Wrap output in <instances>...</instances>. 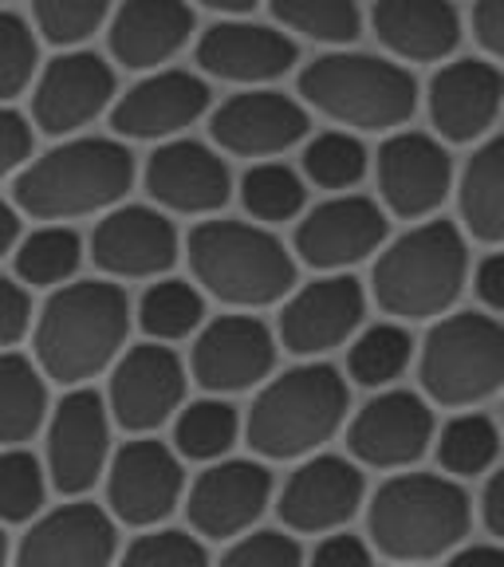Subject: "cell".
<instances>
[{
  "instance_id": "1",
  "label": "cell",
  "mask_w": 504,
  "mask_h": 567,
  "mask_svg": "<svg viewBox=\"0 0 504 567\" xmlns=\"http://www.w3.org/2000/svg\"><path fill=\"white\" fill-rule=\"evenodd\" d=\"M131 300L115 280H68L35 316L32 351L60 386H83L115 363L131 336Z\"/></svg>"
},
{
  "instance_id": "2",
  "label": "cell",
  "mask_w": 504,
  "mask_h": 567,
  "mask_svg": "<svg viewBox=\"0 0 504 567\" xmlns=\"http://www.w3.org/2000/svg\"><path fill=\"white\" fill-rule=\"evenodd\" d=\"M134 186V154L119 138H68L12 174L17 209L35 221H75L106 213Z\"/></svg>"
},
{
  "instance_id": "3",
  "label": "cell",
  "mask_w": 504,
  "mask_h": 567,
  "mask_svg": "<svg viewBox=\"0 0 504 567\" xmlns=\"http://www.w3.org/2000/svg\"><path fill=\"white\" fill-rule=\"evenodd\" d=\"M186 257L194 284L229 308H268L296 288V260L260 221L213 217L189 229Z\"/></svg>"
},
{
  "instance_id": "4",
  "label": "cell",
  "mask_w": 504,
  "mask_h": 567,
  "mask_svg": "<svg viewBox=\"0 0 504 567\" xmlns=\"http://www.w3.org/2000/svg\"><path fill=\"white\" fill-rule=\"evenodd\" d=\"M351 406L347 379L331 363H300L260 382V394L245 414L253 453L268 461H296L316 453L339 434Z\"/></svg>"
},
{
  "instance_id": "5",
  "label": "cell",
  "mask_w": 504,
  "mask_h": 567,
  "mask_svg": "<svg viewBox=\"0 0 504 567\" xmlns=\"http://www.w3.org/2000/svg\"><path fill=\"white\" fill-rule=\"evenodd\" d=\"M367 536L390 559H434L470 536V496L434 473H399L367 508Z\"/></svg>"
},
{
  "instance_id": "6",
  "label": "cell",
  "mask_w": 504,
  "mask_h": 567,
  "mask_svg": "<svg viewBox=\"0 0 504 567\" xmlns=\"http://www.w3.org/2000/svg\"><path fill=\"white\" fill-rule=\"evenodd\" d=\"M470 252L457 225L425 221L390 240L374 260L371 292L394 319H434L453 308L465 288Z\"/></svg>"
},
{
  "instance_id": "7",
  "label": "cell",
  "mask_w": 504,
  "mask_h": 567,
  "mask_svg": "<svg viewBox=\"0 0 504 567\" xmlns=\"http://www.w3.org/2000/svg\"><path fill=\"white\" fill-rule=\"evenodd\" d=\"M300 95L351 131H394L418 106V83L402 63L371 52H328L300 71Z\"/></svg>"
},
{
  "instance_id": "8",
  "label": "cell",
  "mask_w": 504,
  "mask_h": 567,
  "mask_svg": "<svg viewBox=\"0 0 504 567\" xmlns=\"http://www.w3.org/2000/svg\"><path fill=\"white\" fill-rule=\"evenodd\" d=\"M422 386L442 406H473L504 386V328L481 311L445 316L422 347Z\"/></svg>"
},
{
  "instance_id": "9",
  "label": "cell",
  "mask_w": 504,
  "mask_h": 567,
  "mask_svg": "<svg viewBox=\"0 0 504 567\" xmlns=\"http://www.w3.org/2000/svg\"><path fill=\"white\" fill-rule=\"evenodd\" d=\"M106 505L119 524L151 528L174 516L186 501V470L182 453L158 437L138 434L106 461Z\"/></svg>"
},
{
  "instance_id": "10",
  "label": "cell",
  "mask_w": 504,
  "mask_h": 567,
  "mask_svg": "<svg viewBox=\"0 0 504 567\" xmlns=\"http://www.w3.org/2000/svg\"><path fill=\"white\" fill-rule=\"evenodd\" d=\"M186 363L169 343L146 339L131 347L111 363V390H106V406L115 425L131 434H151L158 425L182 410L186 402Z\"/></svg>"
},
{
  "instance_id": "11",
  "label": "cell",
  "mask_w": 504,
  "mask_h": 567,
  "mask_svg": "<svg viewBox=\"0 0 504 567\" xmlns=\"http://www.w3.org/2000/svg\"><path fill=\"white\" fill-rule=\"evenodd\" d=\"M276 351L280 339L265 319L237 311L197 328L189 347V374L205 394H245L272 374Z\"/></svg>"
},
{
  "instance_id": "12",
  "label": "cell",
  "mask_w": 504,
  "mask_h": 567,
  "mask_svg": "<svg viewBox=\"0 0 504 567\" xmlns=\"http://www.w3.org/2000/svg\"><path fill=\"white\" fill-rule=\"evenodd\" d=\"M111 406L99 390L75 386L48 414V457L44 470L52 488L63 496H83L95 488L111 461Z\"/></svg>"
},
{
  "instance_id": "13",
  "label": "cell",
  "mask_w": 504,
  "mask_h": 567,
  "mask_svg": "<svg viewBox=\"0 0 504 567\" xmlns=\"http://www.w3.org/2000/svg\"><path fill=\"white\" fill-rule=\"evenodd\" d=\"M119 95L115 68L88 48L55 55L32 87V123L52 138H68L111 111Z\"/></svg>"
},
{
  "instance_id": "14",
  "label": "cell",
  "mask_w": 504,
  "mask_h": 567,
  "mask_svg": "<svg viewBox=\"0 0 504 567\" xmlns=\"http://www.w3.org/2000/svg\"><path fill=\"white\" fill-rule=\"evenodd\" d=\"M272 488L276 481L265 461L217 457L209 461V470L197 473L182 505H186L189 528L202 540H237L240 532H248L265 516Z\"/></svg>"
},
{
  "instance_id": "15",
  "label": "cell",
  "mask_w": 504,
  "mask_h": 567,
  "mask_svg": "<svg viewBox=\"0 0 504 567\" xmlns=\"http://www.w3.org/2000/svg\"><path fill=\"white\" fill-rule=\"evenodd\" d=\"M88 257L111 280H154L182 257V237L158 205H111L88 240Z\"/></svg>"
},
{
  "instance_id": "16",
  "label": "cell",
  "mask_w": 504,
  "mask_h": 567,
  "mask_svg": "<svg viewBox=\"0 0 504 567\" xmlns=\"http://www.w3.org/2000/svg\"><path fill=\"white\" fill-rule=\"evenodd\" d=\"M363 284L347 272H328L284 296L276 339H280L284 351L300 354V359H316V354L343 347L354 331L363 328Z\"/></svg>"
},
{
  "instance_id": "17",
  "label": "cell",
  "mask_w": 504,
  "mask_h": 567,
  "mask_svg": "<svg viewBox=\"0 0 504 567\" xmlns=\"http://www.w3.org/2000/svg\"><path fill=\"white\" fill-rule=\"evenodd\" d=\"M387 245V209L363 194H339L296 225V257L319 272H343Z\"/></svg>"
},
{
  "instance_id": "18",
  "label": "cell",
  "mask_w": 504,
  "mask_h": 567,
  "mask_svg": "<svg viewBox=\"0 0 504 567\" xmlns=\"http://www.w3.org/2000/svg\"><path fill=\"white\" fill-rule=\"evenodd\" d=\"M213 91L202 75L182 68H154L146 80H138L131 91L115 95L111 103V131L119 138L134 142H162L194 126L209 111Z\"/></svg>"
},
{
  "instance_id": "19",
  "label": "cell",
  "mask_w": 504,
  "mask_h": 567,
  "mask_svg": "<svg viewBox=\"0 0 504 567\" xmlns=\"http://www.w3.org/2000/svg\"><path fill=\"white\" fill-rule=\"evenodd\" d=\"M146 194L158 209L209 217L233 197V174L222 154L194 138H166L142 169Z\"/></svg>"
},
{
  "instance_id": "20",
  "label": "cell",
  "mask_w": 504,
  "mask_h": 567,
  "mask_svg": "<svg viewBox=\"0 0 504 567\" xmlns=\"http://www.w3.org/2000/svg\"><path fill=\"white\" fill-rule=\"evenodd\" d=\"M308 106L284 91H272L268 83L237 91L209 115L213 142L240 158H272L292 151L296 142L308 138Z\"/></svg>"
},
{
  "instance_id": "21",
  "label": "cell",
  "mask_w": 504,
  "mask_h": 567,
  "mask_svg": "<svg viewBox=\"0 0 504 567\" xmlns=\"http://www.w3.org/2000/svg\"><path fill=\"white\" fill-rule=\"evenodd\" d=\"M363 493V473L354 461L336 457V453H316V457L300 461L296 473H288L280 496H276V513H280L284 528L323 536V532L343 528L359 513Z\"/></svg>"
},
{
  "instance_id": "22",
  "label": "cell",
  "mask_w": 504,
  "mask_h": 567,
  "mask_svg": "<svg viewBox=\"0 0 504 567\" xmlns=\"http://www.w3.org/2000/svg\"><path fill=\"white\" fill-rule=\"evenodd\" d=\"M119 556V520L111 508L91 501H68L52 513L32 516V528L17 551L24 567H106Z\"/></svg>"
},
{
  "instance_id": "23",
  "label": "cell",
  "mask_w": 504,
  "mask_h": 567,
  "mask_svg": "<svg viewBox=\"0 0 504 567\" xmlns=\"http://www.w3.org/2000/svg\"><path fill=\"white\" fill-rule=\"evenodd\" d=\"M197 68L209 80L237 83V87H265L296 68L300 48L288 32L272 24H253V20H217L205 28L197 40Z\"/></svg>"
},
{
  "instance_id": "24",
  "label": "cell",
  "mask_w": 504,
  "mask_h": 567,
  "mask_svg": "<svg viewBox=\"0 0 504 567\" xmlns=\"http://www.w3.org/2000/svg\"><path fill=\"white\" fill-rule=\"evenodd\" d=\"M434 442V410L410 390H387L347 425V450L371 470H407Z\"/></svg>"
},
{
  "instance_id": "25",
  "label": "cell",
  "mask_w": 504,
  "mask_h": 567,
  "mask_svg": "<svg viewBox=\"0 0 504 567\" xmlns=\"http://www.w3.org/2000/svg\"><path fill=\"white\" fill-rule=\"evenodd\" d=\"M453 162L430 134L402 131L379 151V194L394 217H425L450 197Z\"/></svg>"
},
{
  "instance_id": "26",
  "label": "cell",
  "mask_w": 504,
  "mask_h": 567,
  "mask_svg": "<svg viewBox=\"0 0 504 567\" xmlns=\"http://www.w3.org/2000/svg\"><path fill=\"white\" fill-rule=\"evenodd\" d=\"M189 0H123L106 28V44L119 68L154 71L194 40Z\"/></svg>"
},
{
  "instance_id": "27",
  "label": "cell",
  "mask_w": 504,
  "mask_h": 567,
  "mask_svg": "<svg viewBox=\"0 0 504 567\" xmlns=\"http://www.w3.org/2000/svg\"><path fill=\"white\" fill-rule=\"evenodd\" d=\"M425 99H430V123L445 142H473L501 115L504 75L485 60L445 63Z\"/></svg>"
},
{
  "instance_id": "28",
  "label": "cell",
  "mask_w": 504,
  "mask_h": 567,
  "mask_svg": "<svg viewBox=\"0 0 504 567\" xmlns=\"http://www.w3.org/2000/svg\"><path fill=\"white\" fill-rule=\"evenodd\" d=\"M371 24L387 52L414 63L445 60L461 40V17L450 0H374Z\"/></svg>"
},
{
  "instance_id": "29",
  "label": "cell",
  "mask_w": 504,
  "mask_h": 567,
  "mask_svg": "<svg viewBox=\"0 0 504 567\" xmlns=\"http://www.w3.org/2000/svg\"><path fill=\"white\" fill-rule=\"evenodd\" d=\"M48 374L35 359L4 347L0 351V445L32 442L48 422Z\"/></svg>"
},
{
  "instance_id": "30",
  "label": "cell",
  "mask_w": 504,
  "mask_h": 567,
  "mask_svg": "<svg viewBox=\"0 0 504 567\" xmlns=\"http://www.w3.org/2000/svg\"><path fill=\"white\" fill-rule=\"evenodd\" d=\"M461 221L477 240L504 245V138L485 142L461 174Z\"/></svg>"
},
{
  "instance_id": "31",
  "label": "cell",
  "mask_w": 504,
  "mask_h": 567,
  "mask_svg": "<svg viewBox=\"0 0 504 567\" xmlns=\"http://www.w3.org/2000/svg\"><path fill=\"white\" fill-rule=\"evenodd\" d=\"M245 417L229 402V394H205L197 402H182L174 414V450L182 461H217L237 445Z\"/></svg>"
},
{
  "instance_id": "32",
  "label": "cell",
  "mask_w": 504,
  "mask_h": 567,
  "mask_svg": "<svg viewBox=\"0 0 504 567\" xmlns=\"http://www.w3.org/2000/svg\"><path fill=\"white\" fill-rule=\"evenodd\" d=\"M83 257H88V245L63 221L28 233L12 248L17 280H24L28 288H60V284L75 280V272L83 268Z\"/></svg>"
},
{
  "instance_id": "33",
  "label": "cell",
  "mask_w": 504,
  "mask_h": 567,
  "mask_svg": "<svg viewBox=\"0 0 504 567\" xmlns=\"http://www.w3.org/2000/svg\"><path fill=\"white\" fill-rule=\"evenodd\" d=\"M134 319H138V328L146 331V339L177 343V339L197 336V328L205 323V296H202V288L189 280L154 276L151 288L138 296Z\"/></svg>"
},
{
  "instance_id": "34",
  "label": "cell",
  "mask_w": 504,
  "mask_h": 567,
  "mask_svg": "<svg viewBox=\"0 0 504 567\" xmlns=\"http://www.w3.org/2000/svg\"><path fill=\"white\" fill-rule=\"evenodd\" d=\"M240 205L260 225L292 221L308 205V177H300L284 162H257L240 177Z\"/></svg>"
},
{
  "instance_id": "35",
  "label": "cell",
  "mask_w": 504,
  "mask_h": 567,
  "mask_svg": "<svg viewBox=\"0 0 504 567\" xmlns=\"http://www.w3.org/2000/svg\"><path fill=\"white\" fill-rule=\"evenodd\" d=\"M414 359V339L399 323H374V328L351 336V351H347V374L359 386H390L402 379V371Z\"/></svg>"
},
{
  "instance_id": "36",
  "label": "cell",
  "mask_w": 504,
  "mask_h": 567,
  "mask_svg": "<svg viewBox=\"0 0 504 567\" xmlns=\"http://www.w3.org/2000/svg\"><path fill=\"white\" fill-rule=\"evenodd\" d=\"M272 17L288 32H300L316 44L343 48L363 32V12L354 0H268Z\"/></svg>"
},
{
  "instance_id": "37",
  "label": "cell",
  "mask_w": 504,
  "mask_h": 567,
  "mask_svg": "<svg viewBox=\"0 0 504 567\" xmlns=\"http://www.w3.org/2000/svg\"><path fill=\"white\" fill-rule=\"evenodd\" d=\"M367 162H371L367 146L347 131H323L304 146V177L311 186L336 189V194L363 182Z\"/></svg>"
},
{
  "instance_id": "38",
  "label": "cell",
  "mask_w": 504,
  "mask_h": 567,
  "mask_svg": "<svg viewBox=\"0 0 504 567\" xmlns=\"http://www.w3.org/2000/svg\"><path fill=\"white\" fill-rule=\"evenodd\" d=\"M48 485L52 481L44 461L20 445H9V453H0V520L32 524V516L44 513Z\"/></svg>"
},
{
  "instance_id": "39",
  "label": "cell",
  "mask_w": 504,
  "mask_h": 567,
  "mask_svg": "<svg viewBox=\"0 0 504 567\" xmlns=\"http://www.w3.org/2000/svg\"><path fill=\"white\" fill-rule=\"evenodd\" d=\"M501 453V434L485 414H461L438 434V461L453 477H477Z\"/></svg>"
},
{
  "instance_id": "40",
  "label": "cell",
  "mask_w": 504,
  "mask_h": 567,
  "mask_svg": "<svg viewBox=\"0 0 504 567\" xmlns=\"http://www.w3.org/2000/svg\"><path fill=\"white\" fill-rule=\"evenodd\" d=\"M35 32L55 48H80L111 17V0H32Z\"/></svg>"
},
{
  "instance_id": "41",
  "label": "cell",
  "mask_w": 504,
  "mask_h": 567,
  "mask_svg": "<svg viewBox=\"0 0 504 567\" xmlns=\"http://www.w3.org/2000/svg\"><path fill=\"white\" fill-rule=\"evenodd\" d=\"M123 559L131 567H205L209 564V548L194 528H166V524H151L142 528L123 548Z\"/></svg>"
},
{
  "instance_id": "42",
  "label": "cell",
  "mask_w": 504,
  "mask_h": 567,
  "mask_svg": "<svg viewBox=\"0 0 504 567\" xmlns=\"http://www.w3.org/2000/svg\"><path fill=\"white\" fill-rule=\"evenodd\" d=\"M35 71H40V48L32 24L20 12L0 9V103L24 95Z\"/></svg>"
},
{
  "instance_id": "43",
  "label": "cell",
  "mask_w": 504,
  "mask_h": 567,
  "mask_svg": "<svg viewBox=\"0 0 504 567\" xmlns=\"http://www.w3.org/2000/svg\"><path fill=\"white\" fill-rule=\"evenodd\" d=\"M222 559L229 567H300L304 548L292 528H257L253 524L237 540H229V551Z\"/></svg>"
},
{
  "instance_id": "44",
  "label": "cell",
  "mask_w": 504,
  "mask_h": 567,
  "mask_svg": "<svg viewBox=\"0 0 504 567\" xmlns=\"http://www.w3.org/2000/svg\"><path fill=\"white\" fill-rule=\"evenodd\" d=\"M32 328V300H28V284L17 276L0 272V351L17 347Z\"/></svg>"
},
{
  "instance_id": "45",
  "label": "cell",
  "mask_w": 504,
  "mask_h": 567,
  "mask_svg": "<svg viewBox=\"0 0 504 567\" xmlns=\"http://www.w3.org/2000/svg\"><path fill=\"white\" fill-rule=\"evenodd\" d=\"M32 158V126L20 111L0 103V182L17 174Z\"/></svg>"
},
{
  "instance_id": "46",
  "label": "cell",
  "mask_w": 504,
  "mask_h": 567,
  "mask_svg": "<svg viewBox=\"0 0 504 567\" xmlns=\"http://www.w3.org/2000/svg\"><path fill=\"white\" fill-rule=\"evenodd\" d=\"M319 567H367L371 564V548L363 544V536H354V532H323V540L316 544L311 551Z\"/></svg>"
},
{
  "instance_id": "47",
  "label": "cell",
  "mask_w": 504,
  "mask_h": 567,
  "mask_svg": "<svg viewBox=\"0 0 504 567\" xmlns=\"http://www.w3.org/2000/svg\"><path fill=\"white\" fill-rule=\"evenodd\" d=\"M473 32L488 55L504 60V0H477L473 9Z\"/></svg>"
},
{
  "instance_id": "48",
  "label": "cell",
  "mask_w": 504,
  "mask_h": 567,
  "mask_svg": "<svg viewBox=\"0 0 504 567\" xmlns=\"http://www.w3.org/2000/svg\"><path fill=\"white\" fill-rule=\"evenodd\" d=\"M477 296L493 311H504V252L481 260V268H477Z\"/></svg>"
},
{
  "instance_id": "49",
  "label": "cell",
  "mask_w": 504,
  "mask_h": 567,
  "mask_svg": "<svg viewBox=\"0 0 504 567\" xmlns=\"http://www.w3.org/2000/svg\"><path fill=\"white\" fill-rule=\"evenodd\" d=\"M481 516H485V528L493 532L496 540H504V470H501V473H493V481L485 485Z\"/></svg>"
},
{
  "instance_id": "50",
  "label": "cell",
  "mask_w": 504,
  "mask_h": 567,
  "mask_svg": "<svg viewBox=\"0 0 504 567\" xmlns=\"http://www.w3.org/2000/svg\"><path fill=\"white\" fill-rule=\"evenodd\" d=\"M453 564H461V567H477V564L504 567V548H493V544H473V548L453 551Z\"/></svg>"
},
{
  "instance_id": "51",
  "label": "cell",
  "mask_w": 504,
  "mask_h": 567,
  "mask_svg": "<svg viewBox=\"0 0 504 567\" xmlns=\"http://www.w3.org/2000/svg\"><path fill=\"white\" fill-rule=\"evenodd\" d=\"M20 240V209L9 202H0V257H9Z\"/></svg>"
},
{
  "instance_id": "52",
  "label": "cell",
  "mask_w": 504,
  "mask_h": 567,
  "mask_svg": "<svg viewBox=\"0 0 504 567\" xmlns=\"http://www.w3.org/2000/svg\"><path fill=\"white\" fill-rule=\"evenodd\" d=\"M202 9L222 12V17H245V12L257 9V0H197Z\"/></svg>"
},
{
  "instance_id": "53",
  "label": "cell",
  "mask_w": 504,
  "mask_h": 567,
  "mask_svg": "<svg viewBox=\"0 0 504 567\" xmlns=\"http://www.w3.org/2000/svg\"><path fill=\"white\" fill-rule=\"evenodd\" d=\"M9 559V536H4V520H0V564Z\"/></svg>"
},
{
  "instance_id": "54",
  "label": "cell",
  "mask_w": 504,
  "mask_h": 567,
  "mask_svg": "<svg viewBox=\"0 0 504 567\" xmlns=\"http://www.w3.org/2000/svg\"><path fill=\"white\" fill-rule=\"evenodd\" d=\"M0 4H4V0H0Z\"/></svg>"
}]
</instances>
